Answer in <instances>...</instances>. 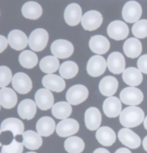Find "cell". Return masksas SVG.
Instances as JSON below:
<instances>
[{
  "label": "cell",
  "mask_w": 147,
  "mask_h": 153,
  "mask_svg": "<svg viewBox=\"0 0 147 153\" xmlns=\"http://www.w3.org/2000/svg\"><path fill=\"white\" fill-rule=\"evenodd\" d=\"M36 130L41 136L49 137L56 130V123L50 117H43L38 120L36 124Z\"/></svg>",
  "instance_id": "cell-26"
},
{
  "label": "cell",
  "mask_w": 147,
  "mask_h": 153,
  "mask_svg": "<svg viewBox=\"0 0 147 153\" xmlns=\"http://www.w3.org/2000/svg\"><path fill=\"white\" fill-rule=\"evenodd\" d=\"M107 62L103 57L100 55H95L91 57L87 64L88 74L93 77H97L102 75L106 70Z\"/></svg>",
  "instance_id": "cell-10"
},
{
  "label": "cell",
  "mask_w": 147,
  "mask_h": 153,
  "mask_svg": "<svg viewBox=\"0 0 147 153\" xmlns=\"http://www.w3.org/2000/svg\"><path fill=\"white\" fill-rule=\"evenodd\" d=\"M144 128L146 129L147 130V116L146 117V118L144 119Z\"/></svg>",
  "instance_id": "cell-44"
},
{
  "label": "cell",
  "mask_w": 147,
  "mask_h": 153,
  "mask_svg": "<svg viewBox=\"0 0 147 153\" xmlns=\"http://www.w3.org/2000/svg\"><path fill=\"white\" fill-rule=\"evenodd\" d=\"M34 100L37 106L41 110H48L52 107L54 103V97L50 90L42 88L36 92Z\"/></svg>",
  "instance_id": "cell-13"
},
{
  "label": "cell",
  "mask_w": 147,
  "mask_h": 153,
  "mask_svg": "<svg viewBox=\"0 0 147 153\" xmlns=\"http://www.w3.org/2000/svg\"><path fill=\"white\" fill-rule=\"evenodd\" d=\"M142 145H143V147H144V150L146 151V152H147V136L145 137L144 140H143Z\"/></svg>",
  "instance_id": "cell-43"
},
{
  "label": "cell",
  "mask_w": 147,
  "mask_h": 153,
  "mask_svg": "<svg viewBox=\"0 0 147 153\" xmlns=\"http://www.w3.org/2000/svg\"><path fill=\"white\" fill-rule=\"evenodd\" d=\"M88 90L82 85H75L70 87L66 93L68 102L73 105H80L85 102L88 97Z\"/></svg>",
  "instance_id": "cell-3"
},
{
  "label": "cell",
  "mask_w": 147,
  "mask_h": 153,
  "mask_svg": "<svg viewBox=\"0 0 147 153\" xmlns=\"http://www.w3.org/2000/svg\"><path fill=\"white\" fill-rule=\"evenodd\" d=\"M81 7L76 3L68 5L64 12V19L70 26H76L82 19Z\"/></svg>",
  "instance_id": "cell-17"
},
{
  "label": "cell",
  "mask_w": 147,
  "mask_h": 153,
  "mask_svg": "<svg viewBox=\"0 0 147 153\" xmlns=\"http://www.w3.org/2000/svg\"><path fill=\"white\" fill-rule=\"evenodd\" d=\"M93 153H110V152L105 148H98L94 150Z\"/></svg>",
  "instance_id": "cell-42"
},
{
  "label": "cell",
  "mask_w": 147,
  "mask_h": 153,
  "mask_svg": "<svg viewBox=\"0 0 147 153\" xmlns=\"http://www.w3.org/2000/svg\"><path fill=\"white\" fill-rule=\"evenodd\" d=\"M85 125L86 128L91 131L97 130L100 126L102 116L98 108L89 107L85 112Z\"/></svg>",
  "instance_id": "cell-15"
},
{
  "label": "cell",
  "mask_w": 147,
  "mask_h": 153,
  "mask_svg": "<svg viewBox=\"0 0 147 153\" xmlns=\"http://www.w3.org/2000/svg\"><path fill=\"white\" fill-rule=\"evenodd\" d=\"M107 33L111 39L119 41L128 37L129 30L127 25L124 22L116 20L109 24L107 28Z\"/></svg>",
  "instance_id": "cell-8"
},
{
  "label": "cell",
  "mask_w": 147,
  "mask_h": 153,
  "mask_svg": "<svg viewBox=\"0 0 147 153\" xmlns=\"http://www.w3.org/2000/svg\"><path fill=\"white\" fill-rule=\"evenodd\" d=\"M64 147L68 153H81L85 148V143L79 137L72 136L66 139Z\"/></svg>",
  "instance_id": "cell-32"
},
{
  "label": "cell",
  "mask_w": 147,
  "mask_h": 153,
  "mask_svg": "<svg viewBox=\"0 0 147 153\" xmlns=\"http://www.w3.org/2000/svg\"><path fill=\"white\" fill-rule=\"evenodd\" d=\"M2 146L1 153H22L23 152V143H19L15 139L11 142L10 145H2Z\"/></svg>",
  "instance_id": "cell-37"
},
{
  "label": "cell",
  "mask_w": 147,
  "mask_h": 153,
  "mask_svg": "<svg viewBox=\"0 0 147 153\" xmlns=\"http://www.w3.org/2000/svg\"><path fill=\"white\" fill-rule=\"evenodd\" d=\"M91 50L97 54H104L109 50L110 42L106 37L102 35L93 36L89 41Z\"/></svg>",
  "instance_id": "cell-23"
},
{
  "label": "cell",
  "mask_w": 147,
  "mask_h": 153,
  "mask_svg": "<svg viewBox=\"0 0 147 153\" xmlns=\"http://www.w3.org/2000/svg\"><path fill=\"white\" fill-rule=\"evenodd\" d=\"M51 52L59 59H66L72 55L74 51L73 44L65 39H58L54 41L50 46Z\"/></svg>",
  "instance_id": "cell-4"
},
{
  "label": "cell",
  "mask_w": 147,
  "mask_h": 153,
  "mask_svg": "<svg viewBox=\"0 0 147 153\" xmlns=\"http://www.w3.org/2000/svg\"><path fill=\"white\" fill-rule=\"evenodd\" d=\"M123 80L126 85L131 87L139 86L142 82L143 75L141 72L135 67H128L124 71Z\"/></svg>",
  "instance_id": "cell-28"
},
{
  "label": "cell",
  "mask_w": 147,
  "mask_h": 153,
  "mask_svg": "<svg viewBox=\"0 0 147 153\" xmlns=\"http://www.w3.org/2000/svg\"><path fill=\"white\" fill-rule=\"evenodd\" d=\"M144 112L140 107L131 106L125 108L119 115V121L126 128H133L144 121Z\"/></svg>",
  "instance_id": "cell-1"
},
{
  "label": "cell",
  "mask_w": 147,
  "mask_h": 153,
  "mask_svg": "<svg viewBox=\"0 0 147 153\" xmlns=\"http://www.w3.org/2000/svg\"><path fill=\"white\" fill-rule=\"evenodd\" d=\"M121 109L122 105L121 100L116 97H109L105 100L103 104V110L104 114L110 118H114L120 115L122 112Z\"/></svg>",
  "instance_id": "cell-18"
},
{
  "label": "cell",
  "mask_w": 147,
  "mask_h": 153,
  "mask_svg": "<svg viewBox=\"0 0 147 153\" xmlns=\"http://www.w3.org/2000/svg\"><path fill=\"white\" fill-rule=\"evenodd\" d=\"M49 39L47 32L44 29H36L29 37V46L34 52H40L45 48Z\"/></svg>",
  "instance_id": "cell-2"
},
{
  "label": "cell",
  "mask_w": 147,
  "mask_h": 153,
  "mask_svg": "<svg viewBox=\"0 0 147 153\" xmlns=\"http://www.w3.org/2000/svg\"><path fill=\"white\" fill-rule=\"evenodd\" d=\"M19 62L21 66L26 69H32L38 64V58L37 54L32 51L25 50L20 53Z\"/></svg>",
  "instance_id": "cell-35"
},
{
  "label": "cell",
  "mask_w": 147,
  "mask_h": 153,
  "mask_svg": "<svg viewBox=\"0 0 147 153\" xmlns=\"http://www.w3.org/2000/svg\"><path fill=\"white\" fill-rule=\"evenodd\" d=\"M124 52L126 57L136 58L142 52V45L136 38H129L124 44Z\"/></svg>",
  "instance_id": "cell-29"
},
{
  "label": "cell",
  "mask_w": 147,
  "mask_h": 153,
  "mask_svg": "<svg viewBox=\"0 0 147 153\" xmlns=\"http://www.w3.org/2000/svg\"><path fill=\"white\" fill-rule=\"evenodd\" d=\"M12 71L6 66L0 67V87L4 88L12 81Z\"/></svg>",
  "instance_id": "cell-38"
},
{
  "label": "cell",
  "mask_w": 147,
  "mask_h": 153,
  "mask_svg": "<svg viewBox=\"0 0 147 153\" xmlns=\"http://www.w3.org/2000/svg\"><path fill=\"white\" fill-rule=\"evenodd\" d=\"M24 146L31 150H38L43 145L42 136L33 130H27L22 134Z\"/></svg>",
  "instance_id": "cell-25"
},
{
  "label": "cell",
  "mask_w": 147,
  "mask_h": 153,
  "mask_svg": "<svg viewBox=\"0 0 147 153\" xmlns=\"http://www.w3.org/2000/svg\"><path fill=\"white\" fill-rule=\"evenodd\" d=\"M26 153H37V152H26Z\"/></svg>",
  "instance_id": "cell-45"
},
{
  "label": "cell",
  "mask_w": 147,
  "mask_h": 153,
  "mask_svg": "<svg viewBox=\"0 0 147 153\" xmlns=\"http://www.w3.org/2000/svg\"><path fill=\"white\" fill-rule=\"evenodd\" d=\"M25 130V125L21 120L14 117H10L4 120L2 123L1 131L0 132L10 131L14 137L20 134H23Z\"/></svg>",
  "instance_id": "cell-20"
},
{
  "label": "cell",
  "mask_w": 147,
  "mask_h": 153,
  "mask_svg": "<svg viewBox=\"0 0 147 153\" xmlns=\"http://www.w3.org/2000/svg\"><path fill=\"white\" fill-rule=\"evenodd\" d=\"M95 138L100 145L109 147L115 143L116 135L111 127L104 126L98 129L95 133Z\"/></svg>",
  "instance_id": "cell-22"
},
{
  "label": "cell",
  "mask_w": 147,
  "mask_h": 153,
  "mask_svg": "<svg viewBox=\"0 0 147 153\" xmlns=\"http://www.w3.org/2000/svg\"><path fill=\"white\" fill-rule=\"evenodd\" d=\"M8 42L14 50L20 51L25 49L29 42L26 34L21 30H12L8 34Z\"/></svg>",
  "instance_id": "cell-19"
},
{
  "label": "cell",
  "mask_w": 147,
  "mask_h": 153,
  "mask_svg": "<svg viewBox=\"0 0 147 153\" xmlns=\"http://www.w3.org/2000/svg\"><path fill=\"white\" fill-rule=\"evenodd\" d=\"M137 66L141 72L147 74V54H144L139 57L137 62Z\"/></svg>",
  "instance_id": "cell-39"
},
{
  "label": "cell",
  "mask_w": 147,
  "mask_h": 153,
  "mask_svg": "<svg viewBox=\"0 0 147 153\" xmlns=\"http://www.w3.org/2000/svg\"><path fill=\"white\" fill-rule=\"evenodd\" d=\"M17 112L22 119L32 120L37 112L36 102L30 99L23 100L18 105Z\"/></svg>",
  "instance_id": "cell-21"
},
{
  "label": "cell",
  "mask_w": 147,
  "mask_h": 153,
  "mask_svg": "<svg viewBox=\"0 0 147 153\" xmlns=\"http://www.w3.org/2000/svg\"><path fill=\"white\" fill-rule=\"evenodd\" d=\"M0 39H1V50H0V52H2L4 50L5 48H7V43H9V42H8V40H7L6 38H5L2 35H1Z\"/></svg>",
  "instance_id": "cell-40"
},
{
  "label": "cell",
  "mask_w": 147,
  "mask_h": 153,
  "mask_svg": "<svg viewBox=\"0 0 147 153\" xmlns=\"http://www.w3.org/2000/svg\"><path fill=\"white\" fill-rule=\"evenodd\" d=\"M118 87V82L113 76H106L100 80L99 83V90L104 96L112 97Z\"/></svg>",
  "instance_id": "cell-24"
},
{
  "label": "cell",
  "mask_w": 147,
  "mask_h": 153,
  "mask_svg": "<svg viewBox=\"0 0 147 153\" xmlns=\"http://www.w3.org/2000/svg\"><path fill=\"white\" fill-rule=\"evenodd\" d=\"M22 13L26 19H38L43 14V9L36 1H27L22 7Z\"/></svg>",
  "instance_id": "cell-30"
},
{
  "label": "cell",
  "mask_w": 147,
  "mask_h": 153,
  "mask_svg": "<svg viewBox=\"0 0 147 153\" xmlns=\"http://www.w3.org/2000/svg\"><path fill=\"white\" fill-rule=\"evenodd\" d=\"M118 140L123 145L131 149H136L141 145V138L128 128H123L118 133Z\"/></svg>",
  "instance_id": "cell-12"
},
{
  "label": "cell",
  "mask_w": 147,
  "mask_h": 153,
  "mask_svg": "<svg viewBox=\"0 0 147 153\" xmlns=\"http://www.w3.org/2000/svg\"><path fill=\"white\" fill-rule=\"evenodd\" d=\"M120 100L125 105L136 106L142 102L144 94L139 89L134 87H126L120 92Z\"/></svg>",
  "instance_id": "cell-5"
},
{
  "label": "cell",
  "mask_w": 147,
  "mask_h": 153,
  "mask_svg": "<svg viewBox=\"0 0 147 153\" xmlns=\"http://www.w3.org/2000/svg\"><path fill=\"white\" fill-rule=\"evenodd\" d=\"M42 84L47 90L56 92H61L65 88V82L62 76L49 74L42 79Z\"/></svg>",
  "instance_id": "cell-16"
},
{
  "label": "cell",
  "mask_w": 147,
  "mask_h": 153,
  "mask_svg": "<svg viewBox=\"0 0 147 153\" xmlns=\"http://www.w3.org/2000/svg\"><path fill=\"white\" fill-rule=\"evenodd\" d=\"M59 72L63 79H72L78 74V66L73 61L65 62L60 65Z\"/></svg>",
  "instance_id": "cell-34"
},
{
  "label": "cell",
  "mask_w": 147,
  "mask_h": 153,
  "mask_svg": "<svg viewBox=\"0 0 147 153\" xmlns=\"http://www.w3.org/2000/svg\"><path fill=\"white\" fill-rule=\"evenodd\" d=\"M103 22V16L95 10L88 11L84 14L81 19V25L84 30L94 31L99 28Z\"/></svg>",
  "instance_id": "cell-9"
},
{
  "label": "cell",
  "mask_w": 147,
  "mask_h": 153,
  "mask_svg": "<svg viewBox=\"0 0 147 153\" xmlns=\"http://www.w3.org/2000/svg\"><path fill=\"white\" fill-rule=\"evenodd\" d=\"M134 36L139 39L147 37V19H141L136 22L132 27Z\"/></svg>",
  "instance_id": "cell-36"
},
{
  "label": "cell",
  "mask_w": 147,
  "mask_h": 153,
  "mask_svg": "<svg viewBox=\"0 0 147 153\" xmlns=\"http://www.w3.org/2000/svg\"><path fill=\"white\" fill-rule=\"evenodd\" d=\"M142 14V8L140 4L136 1H129L123 7L122 17L126 22H136L140 19Z\"/></svg>",
  "instance_id": "cell-6"
},
{
  "label": "cell",
  "mask_w": 147,
  "mask_h": 153,
  "mask_svg": "<svg viewBox=\"0 0 147 153\" xmlns=\"http://www.w3.org/2000/svg\"><path fill=\"white\" fill-rule=\"evenodd\" d=\"M56 133L61 137H68L76 134L79 130V124L71 118L62 120L56 126Z\"/></svg>",
  "instance_id": "cell-11"
},
{
  "label": "cell",
  "mask_w": 147,
  "mask_h": 153,
  "mask_svg": "<svg viewBox=\"0 0 147 153\" xmlns=\"http://www.w3.org/2000/svg\"><path fill=\"white\" fill-rule=\"evenodd\" d=\"M52 114L59 120H65L69 117L72 113V107L68 102H59L52 107Z\"/></svg>",
  "instance_id": "cell-31"
},
{
  "label": "cell",
  "mask_w": 147,
  "mask_h": 153,
  "mask_svg": "<svg viewBox=\"0 0 147 153\" xmlns=\"http://www.w3.org/2000/svg\"><path fill=\"white\" fill-rule=\"evenodd\" d=\"M17 96L13 90L4 87L0 90V104L4 109H12L17 103Z\"/></svg>",
  "instance_id": "cell-27"
},
{
  "label": "cell",
  "mask_w": 147,
  "mask_h": 153,
  "mask_svg": "<svg viewBox=\"0 0 147 153\" xmlns=\"http://www.w3.org/2000/svg\"><path fill=\"white\" fill-rule=\"evenodd\" d=\"M12 84L14 90L21 94L29 93L32 88L30 77L23 72H18L14 74L12 77Z\"/></svg>",
  "instance_id": "cell-7"
},
{
  "label": "cell",
  "mask_w": 147,
  "mask_h": 153,
  "mask_svg": "<svg viewBox=\"0 0 147 153\" xmlns=\"http://www.w3.org/2000/svg\"><path fill=\"white\" fill-rule=\"evenodd\" d=\"M115 153H131L128 149L125 148V147H122V148H119L116 151Z\"/></svg>",
  "instance_id": "cell-41"
},
{
  "label": "cell",
  "mask_w": 147,
  "mask_h": 153,
  "mask_svg": "<svg viewBox=\"0 0 147 153\" xmlns=\"http://www.w3.org/2000/svg\"><path fill=\"white\" fill-rule=\"evenodd\" d=\"M107 67L110 72L115 74L124 72L126 67V61L123 54L118 52L110 54L107 59Z\"/></svg>",
  "instance_id": "cell-14"
},
{
  "label": "cell",
  "mask_w": 147,
  "mask_h": 153,
  "mask_svg": "<svg viewBox=\"0 0 147 153\" xmlns=\"http://www.w3.org/2000/svg\"><path fill=\"white\" fill-rule=\"evenodd\" d=\"M60 67V62L58 57L55 56H47L43 57L40 62V68L43 72L52 74L56 72Z\"/></svg>",
  "instance_id": "cell-33"
}]
</instances>
